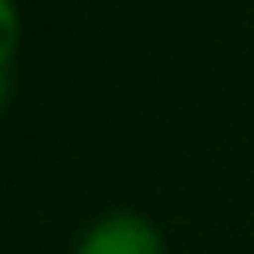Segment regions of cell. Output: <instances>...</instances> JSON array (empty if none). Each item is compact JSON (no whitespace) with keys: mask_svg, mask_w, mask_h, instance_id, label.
<instances>
[{"mask_svg":"<svg viewBox=\"0 0 254 254\" xmlns=\"http://www.w3.org/2000/svg\"><path fill=\"white\" fill-rule=\"evenodd\" d=\"M72 254H165V242L148 216L131 208H115L85 229Z\"/></svg>","mask_w":254,"mask_h":254,"instance_id":"6da1fadb","label":"cell"}]
</instances>
